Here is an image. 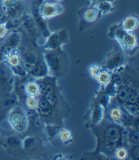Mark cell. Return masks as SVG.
Wrapping results in <instances>:
<instances>
[{"instance_id":"cell-17","label":"cell","mask_w":139,"mask_h":160,"mask_svg":"<svg viewBox=\"0 0 139 160\" xmlns=\"http://www.w3.org/2000/svg\"><path fill=\"white\" fill-rule=\"evenodd\" d=\"M25 93L27 96L39 97V88L36 79H32L25 82Z\"/></svg>"},{"instance_id":"cell-37","label":"cell","mask_w":139,"mask_h":160,"mask_svg":"<svg viewBox=\"0 0 139 160\" xmlns=\"http://www.w3.org/2000/svg\"><path fill=\"white\" fill-rule=\"evenodd\" d=\"M8 30H9V29L7 27V22L0 23V39H4L7 36Z\"/></svg>"},{"instance_id":"cell-11","label":"cell","mask_w":139,"mask_h":160,"mask_svg":"<svg viewBox=\"0 0 139 160\" xmlns=\"http://www.w3.org/2000/svg\"><path fill=\"white\" fill-rule=\"evenodd\" d=\"M29 75L32 77V79H39L45 78L48 76H50L49 70L47 65L45 62L43 56L39 57L38 61L33 67L32 70L29 73Z\"/></svg>"},{"instance_id":"cell-33","label":"cell","mask_w":139,"mask_h":160,"mask_svg":"<svg viewBox=\"0 0 139 160\" xmlns=\"http://www.w3.org/2000/svg\"><path fill=\"white\" fill-rule=\"evenodd\" d=\"M131 148L129 150V157L134 160H138L139 159V145H130Z\"/></svg>"},{"instance_id":"cell-35","label":"cell","mask_w":139,"mask_h":160,"mask_svg":"<svg viewBox=\"0 0 139 160\" xmlns=\"http://www.w3.org/2000/svg\"><path fill=\"white\" fill-rule=\"evenodd\" d=\"M18 0H2L1 6L2 10L7 9L8 8L12 7L18 4Z\"/></svg>"},{"instance_id":"cell-12","label":"cell","mask_w":139,"mask_h":160,"mask_svg":"<svg viewBox=\"0 0 139 160\" xmlns=\"http://www.w3.org/2000/svg\"><path fill=\"white\" fill-rule=\"evenodd\" d=\"M21 65L23 67L25 70L29 75V73L32 70L33 67L38 61L39 57L35 53L32 51H27L25 52L22 55H21Z\"/></svg>"},{"instance_id":"cell-19","label":"cell","mask_w":139,"mask_h":160,"mask_svg":"<svg viewBox=\"0 0 139 160\" xmlns=\"http://www.w3.org/2000/svg\"><path fill=\"white\" fill-rule=\"evenodd\" d=\"M93 7H96L99 12V15H106L112 13L115 9L113 2H101L96 4Z\"/></svg>"},{"instance_id":"cell-24","label":"cell","mask_w":139,"mask_h":160,"mask_svg":"<svg viewBox=\"0 0 139 160\" xmlns=\"http://www.w3.org/2000/svg\"><path fill=\"white\" fill-rule=\"evenodd\" d=\"M99 16L100 15L97 8L93 7L88 8L84 13V19L88 22H95Z\"/></svg>"},{"instance_id":"cell-14","label":"cell","mask_w":139,"mask_h":160,"mask_svg":"<svg viewBox=\"0 0 139 160\" xmlns=\"http://www.w3.org/2000/svg\"><path fill=\"white\" fill-rule=\"evenodd\" d=\"M107 115L108 119L112 122L121 125V119L122 117V108L118 105H109L107 107Z\"/></svg>"},{"instance_id":"cell-32","label":"cell","mask_w":139,"mask_h":160,"mask_svg":"<svg viewBox=\"0 0 139 160\" xmlns=\"http://www.w3.org/2000/svg\"><path fill=\"white\" fill-rule=\"evenodd\" d=\"M102 68H103L102 66L97 64H93L92 65H90L89 68V73L90 76L92 77V78L96 79V77L98 75V73L100 72Z\"/></svg>"},{"instance_id":"cell-1","label":"cell","mask_w":139,"mask_h":160,"mask_svg":"<svg viewBox=\"0 0 139 160\" xmlns=\"http://www.w3.org/2000/svg\"><path fill=\"white\" fill-rule=\"evenodd\" d=\"M96 126L100 128H98L96 133H98V141L102 152L106 155L114 153L117 148L124 146V143L127 142L125 127L112 122L109 119L107 122H103V120Z\"/></svg>"},{"instance_id":"cell-6","label":"cell","mask_w":139,"mask_h":160,"mask_svg":"<svg viewBox=\"0 0 139 160\" xmlns=\"http://www.w3.org/2000/svg\"><path fill=\"white\" fill-rule=\"evenodd\" d=\"M68 40V33L66 30H59L50 33L43 47L45 51L57 49Z\"/></svg>"},{"instance_id":"cell-16","label":"cell","mask_w":139,"mask_h":160,"mask_svg":"<svg viewBox=\"0 0 139 160\" xmlns=\"http://www.w3.org/2000/svg\"><path fill=\"white\" fill-rule=\"evenodd\" d=\"M138 18L135 16H129L126 17L122 22L121 27L127 32H134L138 28Z\"/></svg>"},{"instance_id":"cell-22","label":"cell","mask_w":139,"mask_h":160,"mask_svg":"<svg viewBox=\"0 0 139 160\" xmlns=\"http://www.w3.org/2000/svg\"><path fill=\"white\" fill-rule=\"evenodd\" d=\"M96 101H97L99 104L101 105L106 110L110 104V102H111V98L105 91L104 88H101V91L98 93L97 97H96Z\"/></svg>"},{"instance_id":"cell-21","label":"cell","mask_w":139,"mask_h":160,"mask_svg":"<svg viewBox=\"0 0 139 160\" xmlns=\"http://www.w3.org/2000/svg\"><path fill=\"white\" fill-rule=\"evenodd\" d=\"M127 130V142L130 145H139L138 131L133 128H126Z\"/></svg>"},{"instance_id":"cell-15","label":"cell","mask_w":139,"mask_h":160,"mask_svg":"<svg viewBox=\"0 0 139 160\" xmlns=\"http://www.w3.org/2000/svg\"><path fill=\"white\" fill-rule=\"evenodd\" d=\"M2 61H4L5 63L11 69V68H13L21 65V54L19 53L18 49H16L11 53L2 58Z\"/></svg>"},{"instance_id":"cell-18","label":"cell","mask_w":139,"mask_h":160,"mask_svg":"<svg viewBox=\"0 0 139 160\" xmlns=\"http://www.w3.org/2000/svg\"><path fill=\"white\" fill-rule=\"evenodd\" d=\"M112 74V72H110V71L105 69V68H103L100 71V72L98 73L97 77H96V81L100 84L101 88L106 87V86L108 84V83L110 82V80H111Z\"/></svg>"},{"instance_id":"cell-30","label":"cell","mask_w":139,"mask_h":160,"mask_svg":"<svg viewBox=\"0 0 139 160\" xmlns=\"http://www.w3.org/2000/svg\"><path fill=\"white\" fill-rule=\"evenodd\" d=\"M19 42L20 37L18 35V34L16 32H13L9 37H8L7 42H6V44H8L11 46V47L16 48V47L19 44Z\"/></svg>"},{"instance_id":"cell-38","label":"cell","mask_w":139,"mask_h":160,"mask_svg":"<svg viewBox=\"0 0 139 160\" xmlns=\"http://www.w3.org/2000/svg\"><path fill=\"white\" fill-rule=\"evenodd\" d=\"M101 2H114L115 0H90V4L91 7H94L96 4H97L98 3Z\"/></svg>"},{"instance_id":"cell-8","label":"cell","mask_w":139,"mask_h":160,"mask_svg":"<svg viewBox=\"0 0 139 160\" xmlns=\"http://www.w3.org/2000/svg\"><path fill=\"white\" fill-rule=\"evenodd\" d=\"M126 63L125 56L121 51H115L111 55L107 56L103 66L105 69L110 72H116L122 69Z\"/></svg>"},{"instance_id":"cell-5","label":"cell","mask_w":139,"mask_h":160,"mask_svg":"<svg viewBox=\"0 0 139 160\" xmlns=\"http://www.w3.org/2000/svg\"><path fill=\"white\" fill-rule=\"evenodd\" d=\"M11 68L4 61H0V92L11 93L15 88V79Z\"/></svg>"},{"instance_id":"cell-23","label":"cell","mask_w":139,"mask_h":160,"mask_svg":"<svg viewBox=\"0 0 139 160\" xmlns=\"http://www.w3.org/2000/svg\"><path fill=\"white\" fill-rule=\"evenodd\" d=\"M59 139L64 144H69L72 142L73 136L72 131L66 128H61L59 130L58 135Z\"/></svg>"},{"instance_id":"cell-20","label":"cell","mask_w":139,"mask_h":160,"mask_svg":"<svg viewBox=\"0 0 139 160\" xmlns=\"http://www.w3.org/2000/svg\"><path fill=\"white\" fill-rule=\"evenodd\" d=\"M22 10L23 9H22V5L18 2V4L13 6V7L3 10V12L5 14V16H7L8 18H18L22 13Z\"/></svg>"},{"instance_id":"cell-25","label":"cell","mask_w":139,"mask_h":160,"mask_svg":"<svg viewBox=\"0 0 139 160\" xmlns=\"http://www.w3.org/2000/svg\"><path fill=\"white\" fill-rule=\"evenodd\" d=\"M120 106L128 112L130 115L134 117L139 116V104H132V103H124Z\"/></svg>"},{"instance_id":"cell-2","label":"cell","mask_w":139,"mask_h":160,"mask_svg":"<svg viewBox=\"0 0 139 160\" xmlns=\"http://www.w3.org/2000/svg\"><path fill=\"white\" fill-rule=\"evenodd\" d=\"M43 58L49 70L50 76L56 78L62 75L67 68V59L61 48L57 49L45 51Z\"/></svg>"},{"instance_id":"cell-27","label":"cell","mask_w":139,"mask_h":160,"mask_svg":"<svg viewBox=\"0 0 139 160\" xmlns=\"http://www.w3.org/2000/svg\"><path fill=\"white\" fill-rule=\"evenodd\" d=\"M123 112H122V117L121 119V125L123 126L125 128H132L133 122H134V119L135 117L132 116L126 112L122 108Z\"/></svg>"},{"instance_id":"cell-39","label":"cell","mask_w":139,"mask_h":160,"mask_svg":"<svg viewBox=\"0 0 139 160\" xmlns=\"http://www.w3.org/2000/svg\"><path fill=\"white\" fill-rule=\"evenodd\" d=\"M54 1H55V2H56V3H60V2H63L64 0H54Z\"/></svg>"},{"instance_id":"cell-10","label":"cell","mask_w":139,"mask_h":160,"mask_svg":"<svg viewBox=\"0 0 139 160\" xmlns=\"http://www.w3.org/2000/svg\"><path fill=\"white\" fill-rule=\"evenodd\" d=\"M51 76H48L45 78L46 80V92H45L44 98L47 100L49 103L56 108L58 103V97L55 82L52 81Z\"/></svg>"},{"instance_id":"cell-31","label":"cell","mask_w":139,"mask_h":160,"mask_svg":"<svg viewBox=\"0 0 139 160\" xmlns=\"http://www.w3.org/2000/svg\"><path fill=\"white\" fill-rule=\"evenodd\" d=\"M11 70H12L13 75L18 77L19 78H24L28 75L26 71L25 70L23 67L22 66V65H20L18 66L13 68H11Z\"/></svg>"},{"instance_id":"cell-3","label":"cell","mask_w":139,"mask_h":160,"mask_svg":"<svg viewBox=\"0 0 139 160\" xmlns=\"http://www.w3.org/2000/svg\"><path fill=\"white\" fill-rule=\"evenodd\" d=\"M112 37L126 52H132L138 47L137 36L134 32H127L122 27L116 28L113 30Z\"/></svg>"},{"instance_id":"cell-36","label":"cell","mask_w":139,"mask_h":160,"mask_svg":"<svg viewBox=\"0 0 139 160\" xmlns=\"http://www.w3.org/2000/svg\"><path fill=\"white\" fill-rule=\"evenodd\" d=\"M7 144L10 146L13 147H19L22 146V142L20 141L19 138H16V137H10L7 139Z\"/></svg>"},{"instance_id":"cell-7","label":"cell","mask_w":139,"mask_h":160,"mask_svg":"<svg viewBox=\"0 0 139 160\" xmlns=\"http://www.w3.org/2000/svg\"><path fill=\"white\" fill-rule=\"evenodd\" d=\"M63 12V7L60 3L44 2L39 7V15L47 21L58 16Z\"/></svg>"},{"instance_id":"cell-29","label":"cell","mask_w":139,"mask_h":160,"mask_svg":"<svg viewBox=\"0 0 139 160\" xmlns=\"http://www.w3.org/2000/svg\"><path fill=\"white\" fill-rule=\"evenodd\" d=\"M25 105L30 110H36L38 105V98L32 96H26Z\"/></svg>"},{"instance_id":"cell-26","label":"cell","mask_w":139,"mask_h":160,"mask_svg":"<svg viewBox=\"0 0 139 160\" xmlns=\"http://www.w3.org/2000/svg\"><path fill=\"white\" fill-rule=\"evenodd\" d=\"M61 128L55 124H47L46 127L44 128L45 133H46L47 138L49 140H53L55 137L58 135V133Z\"/></svg>"},{"instance_id":"cell-28","label":"cell","mask_w":139,"mask_h":160,"mask_svg":"<svg viewBox=\"0 0 139 160\" xmlns=\"http://www.w3.org/2000/svg\"><path fill=\"white\" fill-rule=\"evenodd\" d=\"M113 154L116 158L120 160H124L129 158V150L125 146L117 148Z\"/></svg>"},{"instance_id":"cell-4","label":"cell","mask_w":139,"mask_h":160,"mask_svg":"<svg viewBox=\"0 0 139 160\" xmlns=\"http://www.w3.org/2000/svg\"><path fill=\"white\" fill-rule=\"evenodd\" d=\"M8 121L13 129L19 133L24 132L29 125L27 113L21 106H15L10 110Z\"/></svg>"},{"instance_id":"cell-9","label":"cell","mask_w":139,"mask_h":160,"mask_svg":"<svg viewBox=\"0 0 139 160\" xmlns=\"http://www.w3.org/2000/svg\"><path fill=\"white\" fill-rule=\"evenodd\" d=\"M56 108L51 105L44 97H38V105L37 112L42 118L51 119L54 115Z\"/></svg>"},{"instance_id":"cell-34","label":"cell","mask_w":139,"mask_h":160,"mask_svg":"<svg viewBox=\"0 0 139 160\" xmlns=\"http://www.w3.org/2000/svg\"><path fill=\"white\" fill-rule=\"evenodd\" d=\"M35 145V140L32 137H27L24 139V141L22 142V147L26 149H29V148L34 146Z\"/></svg>"},{"instance_id":"cell-13","label":"cell","mask_w":139,"mask_h":160,"mask_svg":"<svg viewBox=\"0 0 139 160\" xmlns=\"http://www.w3.org/2000/svg\"><path fill=\"white\" fill-rule=\"evenodd\" d=\"M106 109L98 103L97 101L95 102V104L92 108V110L90 113L91 122L93 125H97L103 120Z\"/></svg>"}]
</instances>
